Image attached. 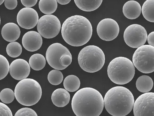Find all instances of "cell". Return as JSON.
<instances>
[{
    "label": "cell",
    "mask_w": 154,
    "mask_h": 116,
    "mask_svg": "<svg viewBox=\"0 0 154 116\" xmlns=\"http://www.w3.org/2000/svg\"><path fill=\"white\" fill-rule=\"evenodd\" d=\"M71 106L76 116H99L103 108L104 100L97 90L91 87H85L75 94Z\"/></svg>",
    "instance_id": "obj_1"
},
{
    "label": "cell",
    "mask_w": 154,
    "mask_h": 116,
    "mask_svg": "<svg viewBox=\"0 0 154 116\" xmlns=\"http://www.w3.org/2000/svg\"><path fill=\"white\" fill-rule=\"evenodd\" d=\"M66 55H72L66 47L59 43L51 45L46 53V58L49 65L52 68L58 70H63L66 67L60 64V60L62 56Z\"/></svg>",
    "instance_id": "obj_11"
},
{
    "label": "cell",
    "mask_w": 154,
    "mask_h": 116,
    "mask_svg": "<svg viewBox=\"0 0 154 116\" xmlns=\"http://www.w3.org/2000/svg\"><path fill=\"white\" fill-rule=\"evenodd\" d=\"M0 116H13L10 108L5 104L0 102Z\"/></svg>",
    "instance_id": "obj_30"
},
{
    "label": "cell",
    "mask_w": 154,
    "mask_h": 116,
    "mask_svg": "<svg viewBox=\"0 0 154 116\" xmlns=\"http://www.w3.org/2000/svg\"><path fill=\"white\" fill-rule=\"evenodd\" d=\"M147 40L149 45L154 46V32L150 33L147 36Z\"/></svg>",
    "instance_id": "obj_34"
},
{
    "label": "cell",
    "mask_w": 154,
    "mask_h": 116,
    "mask_svg": "<svg viewBox=\"0 0 154 116\" xmlns=\"http://www.w3.org/2000/svg\"><path fill=\"white\" fill-rule=\"evenodd\" d=\"M37 1V0H21L22 4L26 8H30L34 6L36 4Z\"/></svg>",
    "instance_id": "obj_33"
},
{
    "label": "cell",
    "mask_w": 154,
    "mask_h": 116,
    "mask_svg": "<svg viewBox=\"0 0 154 116\" xmlns=\"http://www.w3.org/2000/svg\"><path fill=\"white\" fill-rule=\"evenodd\" d=\"M38 6L42 13L51 14L56 10L57 4L56 0H40L39 2Z\"/></svg>",
    "instance_id": "obj_22"
},
{
    "label": "cell",
    "mask_w": 154,
    "mask_h": 116,
    "mask_svg": "<svg viewBox=\"0 0 154 116\" xmlns=\"http://www.w3.org/2000/svg\"><path fill=\"white\" fill-rule=\"evenodd\" d=\"M6 51L9 56L11 57L16 58L21 54L22 47L21 45L17 42H11L7 45Z\"/></svg>",
    "instance_id": "obj_25"
},
{
    "label": "cell",
    "mask_w": 154,
    "mask_h": 116,
    "mask_svg": "<svg viewBox=\"0 0 154 116\" xmlns=\"http://www.w3.org/2000/svg\"><path fill=\"white\" fill-rule=\"evenodd\" d=\"M154 93L148 92L139 96L134 102V116H154Z\"/></svg>",
    "instance_id": "obj_10"
},
{
    "label": "cell",
    "mask_w": 154,
    "mask_h": 116,
    "mask_svg": "<svg viewBox=\"0 0 154 116\" xmlns=\"http://www.w3.org/2000/svg\"><path fill=\"white\" fill-rule=\"evenodd\" d=\"M63 79V75L61 72L57 69L51 71L48 75V79L52 85H57L60 84Z\"/></svg>",
    "instance_id": "obj_26"
},
{
    "label": "cell",
    "mask_w": 154,
    "mask_h": 116,
    "mask_svg": "<svg viewBox=\"0 0 154 116\" xmlns=\"http://www.w3.org/2000/svg\"><path fill=\"white\" fill-rule=\"evenodd\" d=\"M22 42L25 49L29 51L34 52L40 48L42 44V39L38 32L32 31L24 34Z\"/></svg>",
    "instance_id": "obj_15"
},
{
    "label": "cell",
    "mask_w": 154,
    "mask_h": 116,
    "mask_svg": "<svg viewBox=\"0 0 154 116\" xmlns=\"http://www.w3.org/2000/svg\"><path fill=\"white\" fill-rule=\"evenodd\" d=\"M4 0H0V5L4 2Z\"/></svg>",
    "instance_id": "obj_36"
},
{
    "label": "cell",
    "mask_w": 154,
    "mask_h": 116,
    "mask_svg": "<svg viewBox=\"0 0 154 116\" xmlns=\"http://www.w3.org/2000/svg\"><path fill=\"white\" fill-rule=\"evenodd\" d=\"M72 61V55H66L61 58L60 60L61 65L63 66L67 67Z\"/></svg>",
    "instance_id": "obj_31"
},
{
    "label": "cell",
    "mask_w": 154,
    "mask_h": 116,
    "mask_svg": "<svg viewBox=\"0 0 154 116\" xmlns=\"http://www.w3.org/2000/svg\"><path fill=\"white\" fill-rule=\"evenodd\" d=\"M147 36V31L142 26L133 24L128 26L123 35L125 42L132 48H138L145 43Z\"/></svg>",
    "instance_id": "obj_9"
},
{
    "label": "cell",
    "mask_w": 154,
    "mask_h": 116,
    "mask_svg": "<svg viewBox=\"0 0 154 116\" xmlns=\"http://www.w3.org/2000/svg\"><path fill=\"white\" fill-rule=\"evenodd\" d=\"M154 0H147L143 3L141 8L142 14L148 21L154 22Z\"/></svg>",
    "instance_id": "obj_24"
},
{
    "label": "cell",
    "mask_w": 154,
    "mask_h": 116,
    "mask_svg": "<svg viewBox=\"0 0 154 116\" xmlns=\"http://www.w3.org/2000/svg\"><path fill=\"white\" fill-rule=\"evenodd\" d=\"M4 4L6 8L10 10L15 8L17 5V1L16 0H5Z\"/></svg>",
    "instance_id": "obj_32"
},
{
    "label": "cell",
    "mask_w": 154,
    "mask_h": 116,
    "mask_svg": "<svg viewBox=\"0 0 154 116\" xmlns=\"http://www.w3.org/2000/svg\"><path fill=\"white\" fill-rule=\"evenodd\" d=\"M9 64L7 59L0 54V80L5 77L9 70Z\"/></svg>",
    "instance_id": "obj_28"
},
{
    "label": "cell",
    "mask_w": 154,
    "mask_h": 116,
    "mask_svg": "<svg viewBox=\"0 0 154 116\" xmlns=\"http://www.w3.org/2000/svg\"><path fill=\"white\" fill-rule=\"evenodd\" d=\"M14 116H38L36 112L32 109L27 107L18 110Z\"/></svg>",
    "instance_id": "obj_29"
},
{
    "label": "cell",
    "mask_w": 154,
    "mask_h": 116,
    "mask_svg": "<svg viewBox=\"0 0 154 116\" xmlns=\"http://www.w3.org/2000/svg\"><path fill=\"white\" fill-rule=\"evenodd\" d=\"M20 31L19 26L14 23L9 22L3 27L1 34L3 38L6 41L12 42L19 37Z\"/></svg>",
    "instance_id": "obj_16"
},
{
    "label": "cell",
    "mask_w": 154,
    "mask_h": 116,
    "mask_svg": "<svg viewBox=\"0 0 154 116\" xmlns=\"http://www.w3.org/2000/svg\"><path fill=\"white\" fill-rule=\"evenodd\" d=\"M38 20L37 12L31 8L25 7L21 9L18 12L17 17L19 25L26 29L34 28L37 24Z\"/></svg>",
    "instance_id": "obj_13"
},
{
    "label": "cell",
    "mask_w": 154,
    "mask_h": 116,
    "mask_svg": "<svg viewBox=\"0 0 154 116\" xmlns=\"http://www.w3.org/2000/svg\"><path fill=\"white\" fill-rule=\"evenodd\" d=\"M14 93L17 100L20 104L31 106L39 101L42 96V89L36 81L32 79L26 78L17 83Z\"/></svg>",
    "instance_id": "obj_5"
},
{
    "label": "cell",
    "mask_w": 154,
    "mask_h": 116,
    "mask_svg": "<svg viewBox=\"0 0 154 116\" xmlns=\"http://www.w3.org/2000/svg\"><path fill=\"white\" fill-rule=\"evenodd\" d=\"M75 3L78 7L85 11H91L98 8L101 5L103 0H76Z\"/></svg>",
    "instance_id": "obj_20"
},
{
    "label": "cell",
    "mask_w": 154,
    "mask_h": 116,
    "mask_svg": "<svg viewBox=\"0 0 154 116\" xmlns=\"http://www.w3.org/2000/svg\"><path fill=\"white\" fill-rule=\"evenodd\" d=\"M0 23H1V19H0Z\"/></svg>",
    "instance_id": "obj_37"
},
{
    "label": "cell",
    "mask_w": 154,
    "mask_h": 116,
    "mask_svg": "<svg viewBox=\"0 0 154 116\" xmlns=\"http://www.w3.org/2000/svg\"><path fill=\"white\" fill-rule=\"evenodd\" d=\"M63 86L67 91L73 92L77 91L79 88L80 82L76 76L72 75L67 76L63 82Z\"/></svg>",
    "instance_id": "obj_21"
},
{
    "label": "cell",
    "mask_w": 154,
    "mask_h": 116,
    "mask_svg": "<svg viewBox=\"0 0 154 116\" xmlns=\"http://www.w3.org/2000/svg\"><path fill=\"white\" fill-rule=\"evenodd\" d=\"M122 12L124 16L128 19H134L140 15L141 8L140 4L134 0L126 2L124 5Z\"/></svg>",
    "instance_id": "obj_17"
},
{
    "label": "cell",
    "mask_w": 154,
    "mask_h": 116,
    "mask_svg": "<svg viewBox=\"0 0 154 116\" xmlns=\"http://www.w3.org/2000/svg\"><path fill=\"white\" fill-rule=\"evenodd\" d=\"M119 31V25L115 20L106 18L101 20L98 24L97 31L99 37L106 41H110L115 39Z\"/></svg>",
    "instance_id": "obj_12"
},
{
    "label": "cell",
    "mask_w": 154,
    "mask_h": 116,
    "mask_svg": "<svg viewBox=\"0 0 154 116\" xmlns=\"http://www.w3.org/2000/svg\"><path fill=\"white\" fill-rule=\"evenodd\" d=\"M153 82L149 76L144 75L139 77L136 82V87L140 92L147 93L150 91L153 86Z\"/></svg>",
    "instance_id": "obj_19"
},
{
    "label": "cell",
    "mask_w": 154,
    "mask_h": 116,
    "mask_svg": "<svg viewBox=\"0 0 154 116\" xmlns=\"http://www.w3.org/2000/svg\"><path fill=\"white\" fill-rule=\"evenodd\" d=\"M14 98V92L10 89H4L0 92V99L5 104H9L12 102Z\"/></svg>",
    "instance_id": "obj_27"
},
{
    "label": "cell",
    "mask_w": 154,
    "mask_h": 116,
    "mask_svg": "<svg viewBox=\"0 0 154 116\" xmlns=\"http://www.w3.org/2000/svg\"><path fill=\"white\" fill-rule=\"evenodd\" d=\"M30 66L35 70H40L43 69L46 64V60L41 54L36 53L32 55L29 60Z\"/></svg>",
    "instance_id": "obj_23"
},
{
    "label": "cell",
    "mask_w": 154,
    "mask_h": 116,
    "mask_svg": "<svg viewBox=\"0 0 154 116\" xmlns=\"http://www.w3.org/2000/svg\"><path fill=\"white\" fill-rule=\"evenodd\" d=\"M57 2L60 4L61 5H66L69 3L70 1L71 0H56Z\"/></svg>",
    "instance_id": "obj_35"
},
{
    "label": "cell",
    "mask_w": 154,
    "mask_h": 116,
    "mask_svg": "<svg viewBox=\"0 0 154 116\" xmlns=\"http://www.w3.org/2000/svg\"><path fill=\"white\" fill-rule=\"evenodd\" d=\"M104 105L112 116H125L132 110L134 102L131 92L127 88L116 86L110 89L104 96Z\"/></svg>",
    "instance_id": "obj_3"
},
{
    "label": "cell",
    "mask_w": 154,
    "mask_h": 116,
    "mask_svg": "<svg viewBox=\"0 0 154 116\" xmlns=\"http://www.w3.org/2000/svg\"><path fill=\"white\" fill-rule=\"evenodd\" d=\"M133 63L140 72L144 73L154 71V47L145 45L137 48L132 56Z\"/></svg>",
    "instance_id": "obj_7"
},
{
    "label": "cell",
    "mask_w": 154,
    "mask_h": 116,
    "mask_svg": "<svg viewBox=\"0 0 154 116\" xmlns=\"http://www.w3.org/2000/svg\"><path fill=\"white\" fill-rule=\"evenodd\" d=\"M107 72L109 78L113 83L124 85L133 79L135 69L130 60L125 57L119 56L111 61L107 67Z\"/></svg>",
    "instance_id": "obj_4"
},
{
    "label": "cell",
    "mask_w": 154,
    "mask_h": 116,
    "mask_svg": "<svg viewBox=\"0 0 154 116\" xmlns=\"http://www.w3.org/2000/svg\"><path fill=\"white\" fill-rule=\"evenodd\" d=\"M78 60L80 66L83 70L94 73L102 68L105 63V56L102 50L99 47L90 45L81 50Z\"/></svg>",
    "instance_id": "obj_6"
},
{
    "label": "cell",
    "mask_w": 154,
    "mask_h": 116,
    "mask_svg": "<svg viewBox=\"0 0 154 116\" xmlns=\"http://www.w3.org/2000/svg\"><path fill=\"white\" fill-rule=\"evenodd\" d=\"M61 33L67 44L72 46L79 47L90 40L92 35V27L87 18L76 15L69 17L64 21Z\"/></svg>",
    "instance_id": "obj_2"
},
{
    "label": "cell",
    "mask_w": 154,
    "mask_h": 116,
    "mask_svg": "<svg viewBox=\"0 0 154 116\" xmlns=\"http://www.w3.org/2000/svg\"><path fill=\"white\" fill-rule=\"evenodd\" d=\"M30 71L29 63L25 60L18 59L14 60L9 66V72L12 77L18 80L26 79Z\"/></svg>",
    "instance_id": "obj_14"
},
{
    "label": "cell",
    "mask_w": 154,
    "mask_h": 116,
    "mask_svg": "<svg viewBox=\"0 0 154 116\" xmlns=\"http://www.w3.org/2000/svg\"><path fill=\"white\" fill-rule=\"evenodd\" d=\"M51 99L53 104L59 107L66 106L69 103L70 95L69 92L63 88H59L52 93Z\"/></svg>",
    "instance_id": "obj_18"
},
{
    "label": "cell",
    "mask_w": 154,
    "mask_h": 116,
    "mask_svg": "<svg viewBox=\"0 0 154 116\" xmlns=\"http://www.w3.org/2000/svg\"><path fill=\"white\" fill-rule=\"evenodd\" d=\"M37 28L39 34L47 39L56 36L61 29V24L58 18L52 14H46L38 20Z\"/></svg>",
    "instance_id": "obj_8"
}]
</instances>
